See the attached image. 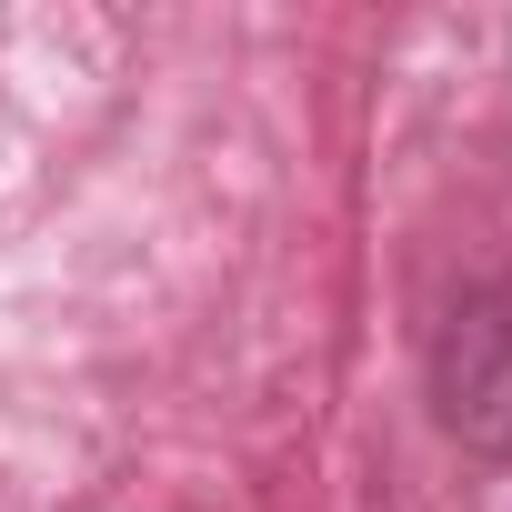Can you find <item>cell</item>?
Wrapping results in <instances>:
<instances>
[{"mask_svg": "<svg viewBox=\"0 0 512 512\" xmlns=\"http://www.w3.org/2000/svg\"><path fill=\"white\" fill-rule=\"evenodd\" d=\"M432 412L482 462H512V282H482L432 332Z\"/></svg>", "mask_w": 512, "mask_h": 512, "instance_id": "1", "label": "cell"}]
</instances>
